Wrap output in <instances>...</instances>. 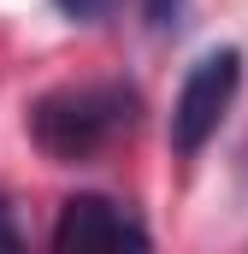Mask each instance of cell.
<instances>
[{"mask_svg":"<svg viewBox=\"0 0 248 254\" xmlns=\"http://www.w3.org/2000/svg\"><path fill=\"white\" fill-rule=\"evenodd\" d=\"M54 249H148V231L107 195H71L54 225Z\"/></svg>","mask_w":248,"mask_h":254,"instance_id":"3957f363","label":"cell"},{"mask_svg":"<svg viewBox=\"0 0 248 254\" xmlns=\"http://www.w3.org/2000/svg\"><path fill=\"white\" fill-rule=\"evenodd\" d=\"M12 243H18V231H12V225L0 219V249H12Z\"/></svg>","mask_w":248,"mask_h":254,"instance_id":"8992f818","label":"cell"},{"mask_svg":"<svg viewBox=\"0 0 248 254\" xmlns=\"http://www.w3.org/2000/svg\"><path fill=\"white\" fill-rule=\"evenodd\" d=\"M54 6H60L65 18H83V24H95V18H107L119 0H54Z\"/></svg>","mask_w":248,"mask_h":254,"instance_id":"277c9868","label":"cell"},{"mask_svg":"<svg viewBox=\"0 0 248 254\" xmlns=\"http://www.w3.org/2000/svg\"><path fill=\"white\" fill-rule=\"evenodd\" d=\"M237 83H243V54L237 48H213L189 65L184 89L172 101V148L178 154H201L207 136L225 125L231 101H237Z\"/></svg>","mask_w":248,"mask_h":254,"instance_id":"7a4b0ae2","label":"cell"},{"mask_svg":"<svg viewBox=\"0 0 248 254\" xmlns=\"http://www.w3.org/2000/svg\"><path fill=\"white\" fill-rule=\"evenodd\" d=\"M172 18H178V0H148V24L154 30H166Z\"/></svg>","mask_w":248,"mask_h":254,"instance_id":"5b68a950","label":"cell"},{"mask_svg":"<svg viewBox=\"0 0 248 254\" xmlns=\"http://www.w3.org/2000/svg\"><path fill=\"white\" fill-rule=\"evenodd\" d=\"M136 125V89L130 83H65L30 107V136L42 154L65 166L95 160Z\"/></svg>","mask_w":248,"mask_h":254,"instance_id":"6da1fadb","label":"cell"}]
</instances>
